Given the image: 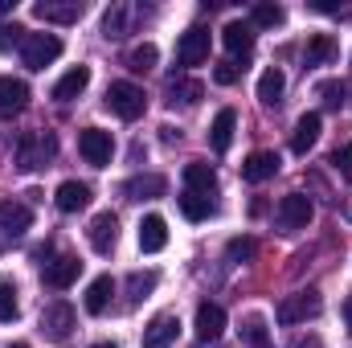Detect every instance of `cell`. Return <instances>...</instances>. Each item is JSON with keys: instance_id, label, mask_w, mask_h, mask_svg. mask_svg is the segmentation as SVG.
<instances>
[{"instance_id": "obj_1", "label": "cell", "mask_w": 352, "mask_h": 348, "mask_svg": "<svg viewBox=\"0 0 352 348\" xmlns=\"http://www.w3.org/2000/svg\"><path fill=\"white\" fill-rule=\"evenodd\" d=\"M54 156H58V135H54V131H25V135L16 140V164H21L25 173L45 168Z\"/></svg>"}, {"instance_id": "obj_2", "label": "cell", "mask_w": 352, "mask_h": 348, "mask_svg": "<svg viewBox=\"0 0 352 348\" xmlns=\"http://www.w3.org/2000/svg\"><path fill=\"white\" fill-rule=\"evenodd\" d=\"M58 58H62V37H54V33H29L25 45H21V62L29 70H45Z\"/></svg>"}, {"instance_id": "obj_3", "label": "cell", "mask_w": 352, "mask_h": 348, "mask_svg": "<svg viewBox=\"0 0 352 348\" xmlns=\"http://www.w3.org/2000/svg\"><path fill=\"white\" fill-rule=\"evenodd\" d=\"M311 197H303V193H287L283 201H278V209H274V226L283 230V234H295V230H307V221H311Z\"/></svg>"}, {"instance_id": "obj_4", "label": "cell", "mask_w": 352, "mask_h": 348, "mask_svg": "<svg viewBox=\"0 0 352 348\" xmlns=\"http://www.w3.org/2000/svg\"><path fill=\"white\" fill-rule=\"evenodd\" d=\"M320 307H324V299H320V291L316 287H307V291H295V295H287L283 303H278V324H307L311 316H320Z\"/></svg>"}, {"instance_id": "obj_5", "label": "cell", "mask_w": 352, "mask_h": 348, "mask_svg": "<svg viewBox=\"0 0 352 348\" xmlns=\"http://www.w3.org/2000/svg\"><path fill=\"white\" fill-rule=\"evenodd\" d=\"M74 307L66 303V299H58V303H50L45 312H41V332H45V340H54V345H66L70 340V332H74Z\"/></svg>"}, {"instance_id": "obj_6", "label": "cell", "mask_w": 352, "mask_h": 348, "mask_svg": "<svg viewBox=\"0 0 352 348\" xmlns=\"http://www.w3.org/2000/svg\"><path fill=\"white\" fill-rule=\"evenodd\" d=\"M107 107L119 119H140L144 115V90L135 87V83H111L107 87Z\"/></svg>"}, {"instance_id": "obj_7", "label": "cell", "mask_w": 352, "mask_h": 348, "mask_svg": "<svg viewBox=\"0 0 352 348\" xmlns=\"http://www.w3.org/2000/svg\"><path fill=\"white\" fill-rule=\"evenodd\" d=\"M78 152H82L87 164L107 168L111 156H115V140H111V131H102V127H87V131L78 135Z\"/></svg>"}, {"instance_id": "obj_8", "label": "cell", "mask_w": 352, "mask_h": 348, "mask_svg": "<svg viewBox=\"0 0 352 348\" xmlns=\"http://www.w3.org/2000/svg\"><path fill=\"white\" fill-rule=\"evenodd\" d=\"M82 12H87V8H82L78 0H37V4H33V17L45 21V25H74Z\"/></svg>"}, {"instance_id": "obj_9", "label": "cell", "mask_w": 352, "mask_h": 348, "mask_svg": "<svg viewBox=\"0 0 352 348\" xmlns=\"http://www.w3.org/2000/svg\"><path fill=\"white\" fill-rule=\"evenodd\" d=\"M176 62H180V66H201V62H209V29L192 25V29L180 37V45H176Z\"/></svg>"}, {"instance_id": "obj_10", "label": "cell", "mask_w": 352, "mask_h": 348, "mask_svg": "<svg viewBox=\"0 0 352 348\" xmlns=\"http://www.w3.org/2000/svg\"><path fill=\"white\" fill-rule=\"evenodd\" d=\"M135 21H140V8L127 4V0H119V4H111L107 17H102V37H127Z\"/></svg>"}, {"instance_id": "obj_11", "label": "cell", "mask_w": 352, "mask_h": 348, "mask_svg": "<svg viewBox=\"0 0 352 348\" xmlns=\"http://www.w3.org/2000/svg\"><path fill=\"white\" fill-rule=\"evenodd\" d=\"M115 238H119V217L111 209L107 213H94V221H90V246L98 254H111L115 250Z\"/></svg>"}, {"instance_id": "obj_12", "label": "cell", "mask_w": 352, "mask_h": 348, "mask_svg": "<svg viewBox=\"0 0 352 348\" xmlns=\"http://www.w3.org/2000/svg\"><path fill=\"white\" fill-rule=\"evenodd\" d=\"M164 246H168V221L160 213H148L140 221V250L144 254H160Z\"/></svg>"}, {"instance_id": "obj_13", "label": "cell", "mask_w": 352, "mask_h": 348, "mask_svg": "<svg viewBox=\"0 0 352 348\" xmlns=\"http://www.w3.org/2000/svg\"><path fill=\"white\" fill-rule=\"evenodd\" d=\"M176 332H180V320H176L173 312H160V316H152V324L144 328V348H168L176 340Z\"/></svg>"}, {"instance_id": "obj_14", "label": "cell", "mask_w": 352, "mask_h": 348, "mask_svg": "<svg viewBox=\"0 0 352 348\" xmlns=\"http://www.w3.org/2000/svg\"><path fill=\"white\" fill-rule=\"evenodd\" d=\"M221 45H226L234 58H246V54L254 50V25H250V21H230V25L221 29Z\"/></svg>"}, {"instance_id": "obj_15", "label": "cell", "mask_w": 352, "mask_h": 348, "mask_svg": "<svg viewBox=\"0 0 352 348\" xmlns=\"http://www.w3.org/2000/svg\"><path fill=\"white\" fill-rule=\"evenodd\" d=\"M78 274H82V262L74 259V254H62V259L45 262V283H50V287H58V291L74 287V283H78Z\"/></svg>"}, {"instance_id": "obj_16", "label": "cell", "mask_w": 352, "mask_h": 348, "mask_svg": "<svg viewBox=\"0 0 352 348\" xmlns=\"http://www.w3.org/2000/svg\"><path fill=\"white\" fill-rule=\"evenodd\" d=\"M54 205H58L62 213H78V209H87L90 205V184H82V180H62L58 193H54Z\"/></svg>"}, {"instance_id": "obj_17", "label": "cell", "mask_w": 352, "mask_h": 348, "mask_svg": "<svg viewBox=\"0 0 352 348\" xmlns=\"http://www.w3.org/2000/svg\"><path fill=\"white\" fill-rule=\"evenodd\" d=\"M320 127H324V119H320L316 111H307V115L295 123V135H291V152H295V156H307V152L316 148V140H320Z\"/></svg>"}, {"instance_id": "obj_18", "label": "cell", "mask_w": 352, "mask_h": 348, "mask_svg": "<svg viewBox=\"0 0 352 348\" xmlns=\"http://www.w3.org/2000/svg\"><path fill=\"white\" fill-rule=\"evenodd\" d=\"M29 226H33V213H29V205H21V201H0V230H4V234L21 238Z\"/></svg>"}, {"instance_id": "obj_19", "label": "cell", "mask_w": 352, "mask_h": 348, "mask_svg": "<svg viewBox=\"0 0 352 348\" xmlns=\"http://www.w3.org/2000/svg\"><path fill=\"white\" fill-rule=\"evenodd\" d=\"M226 332V312L217 303H201L197 307V340H217Z\"/></svg>"}, {"instance_id": "obj_20", "label": "cell", "mask_w": 352, "mask_h": 348, "mask_svg": "<svg viewBox=\"0 0 352 348\" xmlns=\"http://www.w3.org/2000/svg\"><path fill=\"white\" fill-rule=\"evenodd\" d=\"M234 131H238V115H234L230 107L217 111V119H213V127H209V144H213V152H230Z\"/></svg>"}, {"instance_id": "obj_21", "label": "cell", "mask_w": 352, "mask_h": 348, "mask_svg": "<svg viewBox=\"0 0 352 348\" xmlns=\"http://www.w3.org/2000/svg\"><path fill=\"white\" fill-rule=\"evenodd\" d=\"M87 87H90V66H74V70H66V74L58 78L54 98H58V102H70V98H78Z\"/></svg>"}, {"instance_id": "obj_22", "label": "cell", "mask_w": 352, "mask_h": 348, "mask_svg": "<svg viewBox=\"0 0 352 348\" xmlns=\"http://www.w3.org/2000/svg\"><path fill=\"white\" fill-rule=\"evenodd\" d=\"M278 173V156L274 152H254V156H246V164H242V180H250V184H263L270 176Z\"/></svg>"}, {"instance_id": "obj_23", "label": "cell", "mask_w": 352, "mask_h": 348, "mask_svg": "<svg viewBox=\"0 0 352 348\" xmlns=\"http://www.w3.org/2000/svg\"><path fill=\"white\" fill-rule=\"evenodd\" d=\"M29 102V87L21 78H0V115H16Z\"/></svg>"}, {"instance_id": "obj_24", "label": "cell", "mask_w": 352, "mask_h": 348, "mask_svg": "<svg viewBox=\"0 0 352 348\" xmlns=\"http://www.w3.org/2000/svg\"><path fill=\"white\" fill-rule=\"evenodd\" d=\"M164 188H168V180H164V176H131V180L123 184V193H127L131 201H152V197H164Z\"/></svg>"}, {"instance_id": "obj_25", "label": "cell", "mask_w": 352, "mask_h": 348, "mask_svg": "<svg viewBox=\"0 0 352 348\" xmlns=\"http://www.w3.org/2000/svg\"><path fill=\"white\" fill-rule=\"evenodd\" d=\"M111 295H115V279H111V274H98L87 287V312L90 316H102V312L111 307Z\"/></svg>"}, {"instance_id": "obj_26", "label": "cell", "mask_w": 352, "mask_h": 348, "mask_svg": "<svg viewBox=\"0 0 352 348\" xmlns=\"http://www.w3.org/2000/svg\"><path fill=\"white\" fill-rule=\"evenodd\" d=\"M213 184H217L213 164H201V160H197V164H188V168H184V188H188V193H205V197H209V193H213Z\"/></svg>"}, {"instance_id": "obj_27", "label": "cell", "mask_w": 352, "mask_h": 348, "mask_svg": "<svg viewBox=\"0 0 352 348\" xmlns=\"http://www.w3.org/2000/svg\"><path fill=\"white\" fill-rule=\"evenodd\" d=\"M283 90H287L283 70H278V66L263 70V78H258V98H263L266 107H278V102H283Z\"/></svg>"}, {"instance_id": "obj_28", "label": "cell", "mask_w": 352, "mask_h": 348, "mask_svg": "<svg viewBox=\"0 0 352 348\" xmlns=\"http://www.w3.org/2000/svg\"><path fill=\"white\" fill-rule=\"evenodd\" d=\"M201 94H205V87L192 83V78H173V83H168V102H173V107H197Z\"/></svg>"}, {"instance_id": "obj_29", "label": "cell", "mask_w": 352, "mask_h": 348, "mask_svg": "<svg viewBox=\"0 0 352 348\" xmlns=\"http://www.w3.org/2000/svg\"><path fill=\"white\" fill-rule=\"evenodd\" d=\"M180 213L188 217V221H205V217H213V201L205 197V193H180Z\"/></svg>"}, {"instance_id": "obj_30", "label": "cell", "mask_w": 352, "mask_h": 348, "mask_svg": "<svg viewBox=\"0 0 352 348\" xmlns=\"http://www.w3.org/2000/svg\"><path fill=\"white\" fill-rule=\"evenodd\" d=\"M340 50H336V41L328 37V33H316L311 41H307V66H324V62H332Z\"/></svg>"}, {"instance_id": "obj_31", "label": "cell", "mask_w": 352, "mask_h": 348, "mask_svg": "<svg viewBox=\"0 0 352 348\" xmlns=\"http://www.w3.org/2000/svg\"><path fill=\"white\" fill-rule=\"evenodd\" d=\"M156 62H160V50H156L152 41H144V45H135V50L127 54V70H131V74H148Z\"/></svg>"}, {"instance_id": "obj_32", "label": "cell", "mask_w": 352, "mask_h": 348, "mask_svg": "<svg viewBox=\"0 0 352 348\" xmlns=\"http://www.w3.org/2000/svg\"><path fill=\"white\" fill-rule=\"evenodd\" d=\"M242 340H246V345H254V348L270 345V332H266L263 316H246V320H242Z\"/></svg>"}, {"instance_id": "obj_33", "label": "cell", "mask_w": 352, "mask_h": 348, "mask_svg": "<svg viewBox=\"0 0 352 348\" xmlns=\"http://www.w3.org/2000/svg\"><path fill=\"white\" fill-rule=\"evenodd\" d=\"M127 291H131V303H140V299H148L152 291H156V270H135L131 279H127Z\"/></svg>"}, {"instance_id": "obj_34", "label": "cell", "mask_w": 352, "mask_h": 348, "mask_svg": "<svg viewBox=\"0 0 352 348\" xmlns=\"http://www.w3.org/2000/svg\"><path fill=\"white\" fill-rule=\"evenodd\" d=\"M283 4H254V12H250V25H258V29H274V25H283Z\"/></svg>"}, {"instance_id": "obj_35", "label": "cell", "mask_w": 352, "mask_h": 348, "mask_svg": "<svg viewBox=\"0 0 352 348\" xmlns=\"http://www.w3.org/2000/svg\"><path fill=\"white\" fill-rule=\"evenodd\" d=\"M16 291H12V283H0V324H12L16 320Z\"/></svg>"}, {"instance_id": "obj_36", "label": "cell", "mask_w": 352, "mask_h": 348, "mask_svg": "<svg viewBox=\"0 0 352 348\" xmlns=\"http://www.w3.org/2000/svg\"><path fill=\"white\" fill-rule=\"evenodd\" d=\"M254 250H258V246H254V238H234V242L226 246V254H230L234 262H246V259H254Z\"/></svg>"}, {"instance_id": "obj_37", "label": "cell", "mask_w": 352, "mask_h": 348, "mask_svg": "<svg viewBox=\"0 0 352 348\" xmlns=\"http://www.w3.org/2000/svg\"><path fill=\"white\" fill-rule=\"evenodd\" d=\"M12 45H25V29L21 25H0V54H8Z\"/></svg>"}, {"instance_id": "obj_38", "label": "cell", "mask_w": 352, "mask_h": 348, "mask_svg": "<svg viewBox=\"0 0 352 348\" xmlns=\"http://www.w3.org/2000/svg\"><path fill=\"white\" fill-rule=\"evenodd\" d=\"M332 164H336V173L344 176V180H352V144H344V148L332 152Z\"/></svg>"}, {"instance_id": "obj_39", "label": "cell", "mask_w": 352, "mask_h": 348, "mask_svg": "<svg viewBox=\"0 0 352 348\" xmlns=\"http://www.w3.org/2000/svg\"><path fill=\"white\" fill-rule=\"evenodd\" d=\"M238 74H242V70H238V62H221V66L213 70V83H221V87H234V83H238Z\"/></svg>"}, {"instance_id": "obj_40", "label": "cell", "mask_w": 352, "mask_h": 348, "mask_svg": "<svg viewBox=\"0 0 352 348\" xmlns=\"http://www.w3.org/2000/svg\"><path fill=\"white\" fill-rule=\"evenodd\" d=\"M320 94L328 98V107H340V102L349 98V87H344V83H324V87H320Z\"/></svg>"}, {"instance_id": "obj_41", "label": "cell", "mask_w": 352, "mask_h": 348, "mask_svg": "<svg viewBox=\"0 0 352 348\" xmlns=\"http://www.w3.org/2000/svg\"><path fill=\"white\" fill-rule=\"evenodd\" d=\"M311 8H320V12H340V4H328V0H316Z\"/></svg>"}, {"instance_id": "obj_42", "label": "cell", "mask_w": 352, "mask_h": 348, "mask_svg": "<svg viewBox=\"0 0 352 348\" xmlns=\"http://www.w3.org/2000/svg\"><path fill=\"white\" fill-rule=\"evenodd\" d=\"M344 324H349V332H352V295L344 299Z\"/></svg>"}, {"instance_id": "obj_43", "label": "cell", "mask_w": 352, "mask_h": 348, "mask_svg": "<svg viewBox=\"0 0 352 348\" xmlns=\"http://www.w3.org/2000/svg\"><path fill=\"white\" fill-rule=\"evenodd\" d=\"M12 8H16V0H0V17H8Z\"/></svg>"}, {"instance_id": "obj_44", "label": "cell", "mask_w": 352, "mask_h": 348, "mask_svg": "<svg viewBox=\"0 0 352 348\" xmlns=\"http://www.w3.org/2000/svg\"><path fill=\"white\" fill-rule=\"evenodd\" d=\"M94 348H115V345H94Z\"/></svg>"}, {"instance_id": "obj_45", "label": "cell", "mask_w": 352, "mask_h": 348, "mask_svg": "<svg viewBox=\"0 0 352 348\" xmlns=\"http://www.w3.org/2000/svg\"><path fill=\"white\" fill-rule=\"evenodd\" d=\"M8 348H29V345H8Z\"/></svg>"}]
</instances>
